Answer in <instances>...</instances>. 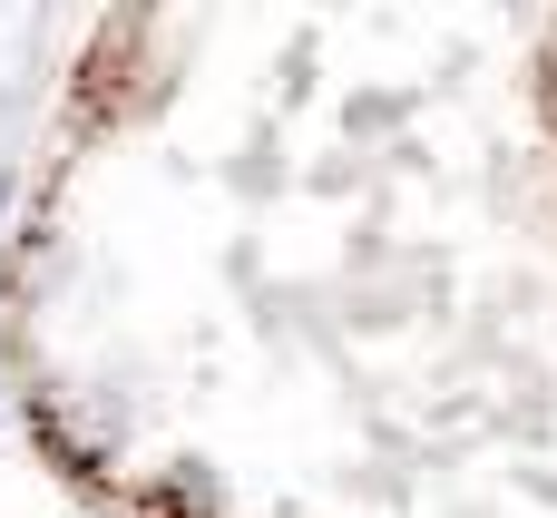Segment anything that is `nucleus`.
Masks as SVG:
<instances>
[]
</instances>
